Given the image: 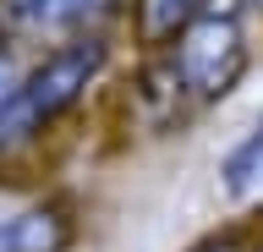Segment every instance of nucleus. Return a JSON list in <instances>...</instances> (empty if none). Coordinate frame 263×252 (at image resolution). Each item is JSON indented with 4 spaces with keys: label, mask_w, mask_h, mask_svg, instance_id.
I'll return each mask as SVG.
<instances>
[{
    "label": "nucleus",
    "mask_w": 263,
    "mask_h": 252,
    "mask_svg": "<svg viewBox=\"0 0 263 252\" xmlns=\"http://www.w3.org/2000/svg\"><path fill=\"white\" fill-rule=\"evenodd\" d=\"M121 11V0H0V28L6 33H99Z\"/></svg>",
    "instance_id": "7ed1b4c3"
},
{
    "label": "nucleus",
    "mask_w": 263,
    "mask_h": 252,
    "mask_svg": "<svg viewBox=\"0 0 263 252\" xmlns=\"http://www.w3.org/2000/svg\"><path fill=\"white\" fill-rule=\"evenodd\" d=\"M247 6H258V11H263V0H247Z\"/></svg>",
    "instance_id": "1a4fd4ad"
},
{
    "label": "nucleus",
    "mask_w": 263,
    "mask_h": 252,
    "mask_svg": "<svg viewBox=\"0 0 263 252\" xmlns=\"http://www.w3.org/2000/svg\"><path fill=\"white\" fill-rule=\"evenodd\" d=\"M192 252H236V236H209V241H197Z\"/></svg>",
    "instance_id": "6e6552de"
},
{
    "label": "nucleus",
    "mask_w": 263,
    "mask_h": 252,
    "mask_svg": "<svg viewBox=\"0 0 263 252\" xmlns=\"http://www.w3.org/2000/svg\"><path fill=\"white\" fill-rule=\"evenodd\" d=\"M104 66H110V44L99 33H71L33 71H22V83L11 88V99L0 104V153H11V148H22V143H33L39 132H49V126L99 83Z\"/></svg>",
    "instance_id": "f257e3e1"
},
{
    "label": "nucleus",
    "mask_w": 263,
    "mask_h": 252,
    "mask_svg": "<svg viewBox=\"0 0 263 252\" xmlns=\"http://www.w3.org/2000/svg\"><path fill=\"white\" fill-rule=\"evenodd\" d=\"M247 71V28L241 11L230 0H203L197 17L186 22L159 61V77L170 88V99L181 104H219L236 93Z\"/></svg>",
    "instance_id": "f03ea898"
},
{
    "label": "nucleus",
    "mask_w": 263,
    "mask_h": 252,
    "mask_svg": "<svg viewBox=\"0 0 263 252\" xmlns=\"http://www.w3.org/2000/svg\"><path fill=\"white\" fill-rule=\"evenodd\" d=\"M22 83V66H16V55L11 50H0V104L11 99V88Z\"/></svg>",
    "instance_id": "0eeeda50"
},
{
    "label": "nucleus",
    "mask_w": 263,
    "mask_h": 252,
    "mask_svg": "<svg viewBox=\"0 0 263 252\" xmlns=\"http://www.w3.org/2000/svg\"><path fill=\"white\" fill-rule=\"evenodd\" d=\"M258 252H263V247H258Z\"/></svg>",
    "instance_id": "9d476101"
},
{
    "label": "nucleus",
    "mask_w": 263,
    "mask_h": 252,
    "mask_svg": "<svg viewBox=\"0 0 263 252\" xmlns=\"http://www.w3.org/2000/svg\"><path fill=\"white\" fill-rule=\"evenodd\" d=\"M219 186H225V198H252L263 186V115L225 148V159H219Z\"/></svg>",
    "instance_id": "39448f33"
},
{
    "label": "nucleus",
    "mask_w": 263,
    "mask_h": 252,
    "mask_svg": "<svg viewBox=\"0 0 263 252\" xmlns=\"http://www.w3.org/2000/svg\"><path fill=\"white\" fill-rule=\"evenodd\" d=\"M197 6L203 0H132V28H137V38L148 50H159L197 17Z\"/></svg>",
    "instance_id": "423d86ee"
},
{
    "label": "nucleus",
    "mask_w": 263,
    "mask_h": 252,
    "mask_svg": "<svg viewBox=\"0 0 263 252\" xmlns=\"http://www.w3.org/2000/svg\"><path fill=\"white\" fill-rule=\"evenodd\" d=\"M71 236L77 225L66 203H28L16 214H0V252H66Z\"/></svg>",
    "instance_id": "20e7f679"
}]
</instances>
